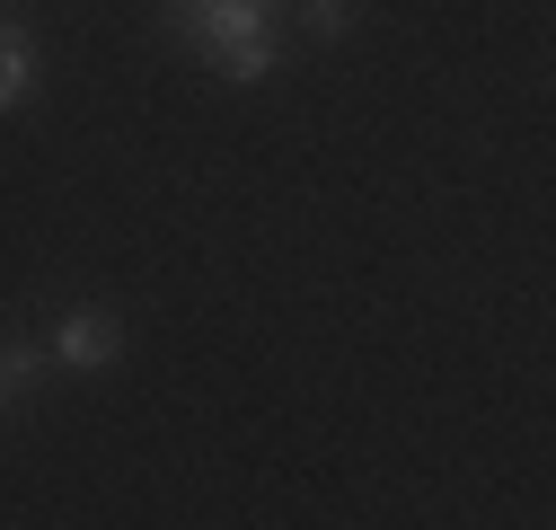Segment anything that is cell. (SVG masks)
Returning <instances> with one entry per match:
<instances>
[{"label":"cell","mask_w":556,"mask_h":530,"mask_svg":"<svg viewBox=\"0 0 556 530\" xmlns=\"http://www.w3.org/2000/svg\"><path fill=\"white\" fill-rule=\"evenodd\" d=\"M301 18H309V36H344V0H301Z\"/></svg>","instance_id":"5b68a950"},{"label":"cell","mask_w":556,"mask_h":530,"mask_svg":"<svg viewBox=\"0 0 556 530\" xmlns=\"http://www.w3.org/2000/svg\"><path fill=\"white\" fill-rule=\"evenodd\" d=\"M115 354H124V318H115V310H98V301H80L72 318L53 327V345H45V363H53V371H106Z\"/></svg>","instance_id":"7a4b0ae2"},{"label":"cell","mask_w":556,"mask_h":530,"mask_svg":"<svg viewBox=\"0 0 556 530\" xmlns=\"http://www.w3.org/2000/svg\"><path fill=\"white\" fill-rule=\"evenodd\" d=\"M168 27L186 36L194 62H213V72L239 80V89H256L274 62H283V18H274V0H194V10H177Z\"/></svg>","instance_id":"6da1fadb"},{"label":"cell","mask_w":556,"mask_h":530,"mask_svg":"<svg viewBox=\"0 0 556 530\" xmlns=\"http://www.w3.org/2000/svg\"><path fill=\"white\" fill-rule=\"evenodd\" d=\"M160 10H168V18H177V10H194V0H160Z\"/></svg>","instance_id":"8992f818"},{"label":"cell","mask_w":556,"mask_h":530,"mask_svg":"<svg viewBox=\"0 0 556 530\" xmlns=\"http://www.w3.org/2000/svg\"><path fill=\"white\" fill-rule=\"evenodd\" d=\"M36 98V36L18 18H0V115H18Z\"/></svg>","instance_id":"3957f363"},{"label":"cell","mask_w":556,"mask_h":530,"mask_svg":"<svg viewBox=\"0 0 556 530\" xmlns=\"http://www.w3.org/2000/svg\"><path fill=\"white\" fill-rule=\"evenodd\" d=\"M0 18H10V0H0Z\"/></svg>","instance_id":"52a82bcc"},{"label":"cell","mask_w":556,"mask_h":530,"mask_svg":"<svg viewBox=\"0 0 556 530\" xmlns=\"http://www.w3.org/2000/svg\"><path fill=\"white\" fill-rule=\"evenodd\" d=\"M45 380V354H27V345H0V398H18V389H36Z\"/></svg>","instance_id":"277c9868"}]
</instances>
